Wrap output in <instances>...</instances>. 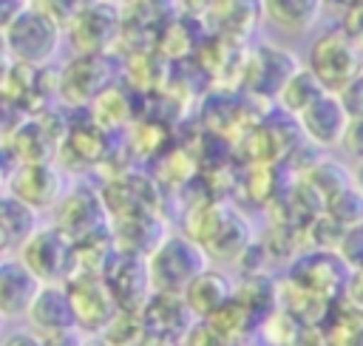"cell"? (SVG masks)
Returning <instances> with one entry per match:
<instances>
[{"label":"cell","instance_id":"cell-26","mask_svg":"<svg viewBox=\"0 0 363 346\" xmlns=\"http://www.w3.org/2000/svg\"><path fill=\"white\" fill-rule=\"evenodd\" d=\"M326 213L340 224V227H352L357 221H363V187H343L337 190L332 199H326Z\"/></svg>","mask_w":363,"mask_h":346},{"label":"cell","instance_id":"cell-17","mask_svg":"<svg viewBox=\"0 0 363 346\" xmlns=\"http://www.w3.org/2000/svg\"><path fill=\"white\" fill-rule=\"evenodd\" d=\"M139 312H142L145 329L150 335H162V337H173V340H182L187 335V329L199 320L190 312L184 295H176V292H153Z\"/></svg>","mask_w":363,"mask_h":346},{"label":"cell","instance_id":"cell-32","mask_svg":"<svg viewBox=\"0 0 363 346\" xmlns=\"http://www.w3.org/2000/svg\"><path fill=\"white\" fill-rule=\"evenodd\" d=\"M343 301H346L352 309L363 312V269H352V272H349L346 286H343Z\"/></svg>","mask_w":363,"mask_h":346},{"label":"cell","instance_id":"cell-2","mask_svg":"<svg viewBox=\"0 0 363 346\" xmlns=\"http://www.w3.org/2000/svg\"><path fill=\"white\" fill-rule=\"evenodd\" d=\"M3 34L14 62L45 68L60 54V45L65 40V23L51 14L43 3H28Z\"/></svg>","mask_w":363,"mask_h":346},{"label":"cell","instance_id":"cell-40","mask_svg":"<svg viewBox=\"0 0 363 346\" xmlns=\"http://www.w3.org/2000/svg\"><path fill=\"white\" fill-rule=\"evenodd\" d=\"M0 193H3V190H0Z\"/></svg>","mask_w":363,"mask_h":346},{"label":"cell","instance_id":"cell-33","mask_svg":"<svg viewBox=\"0 0 363 346\" xmlns=\"http://www.w3.org/2000/svg\"><path fill=\"white\" fill-rule=\"evenodd\" d=\"M28 3L26 0H0V31H6L26 9Z\"/></svg>","mask_w":363,"mask_h":346},{"label":"cell","instance_id":"cell-9","mask_svg":"<svg viewBox=\"0 0 363 346\" xmlns=\"http://www.w3.org/2000/svg\"><path fill=\"white\" fill-rule=\"evenodd\" d=\"M65 187L62 170L54 162H20L6 182V193L17 196L37 213H51Z\"/></svg>","mask_w":363,"mask_h":346},{"label":"cell","instance_id":"cell-21","mask_svg":"<svg viewBox=\"0 0 363 346\" xmlns=\"http://www.w3.org/2000/svg\"><path fill=\"white\" fill-rule=\"evenodd\" d=\"M258 3H261V14L286 34L309 31L323 11V0H258Z\"/></svg>","mask_w":363,"mask_h":346},{"label":"cell","instance_id":"cell-19","mask_svg":"<svg viewBox=\"0 0 363 346\" xmlns=\"http://www.w3.org/2000/svg\"><path fill=\"white\" fill-rule=\"evenodd\" d=\"M182 295H184V301H187V306L196 318H207L235 295V281L221 267L210 264L207 269H201L187 284V289Z\"/></svg>","mask_w":363,"mask_h":346},{"label":"cell","instance_id":"cell-1","mask_svg":"<svg viewBox=\"0 0 363 346\" xmlns=\"http://www.w3.org/2000/svg\"><path fill=\"white\" fill-rule=\"evenodd\" d=\"M184 233L196 238L216 264H238L252 247L250 221L230 204L201 201L184 213Z\"/></svg>","mask_w":363,"mask_h":346},{"label":"cell","instance_id":"cell-15","mask_svg":"<svg viewBox=\"0 0 363 346\" xmlns=\"http://www.w3.org/2000/svg\"><path fill=\"white\" fill-rule=\"evenodd\" d=\"M298 60L278 48V45H261L250 54L247 65H244V82L252 94H261V96H278L284 82L298 71Z\"/></svg>","mask_w":363,"mask_h":346},{"label":"cell","instance_id":"cell-36","mask_svg":"<svg viewBox=\"0 0 363 346\" xmlns=\"http://www.w3.org/2000/svg\"><path fill=\"white\" fill-rule=\"evenodd\" d=\"M85 346H108V343H105L99 335H88V337H85Z\"/></svg>","mask_w":363,"mask_h":346},{"label":"cell","instance_id":"cell-8","mask_svg":"<svg viewBox=\"0 0 363 346\" xmlns=\"http://www.w3.org/2000/svg\"><path fill=\"white\" fill-rule=\"evenodd\" d=\"M349 272H352V267L343 261V255L337 250L320 247V250H312V252H303L301 258H295L286 278L318 298L335 301L337 295H343Z\"/></svg>","mask_w":363,"mask_h":346},{"label":"cell","instance_id":"cell-6","mask_svg":"<svg viewBox=\"0 0 363 346\" xmlns=\"http://www.w3.org/2000/svg\"><path fill=\"white\" fill-rule=\"evenodd\" d=\"M108 85H113V71L108 65L105 51H77L57 74V94L74 108L91 105Z\"/></svg>","mask_w":363,"mask_h":346},{"label":"cell","instance_id":"cell-3","mask_svg":"<svg viewBox=\"0 0 363 346\" xmlns=\"http://www.w3.org/2000/svg\"><path fill=\"white\" fill-rule=\"evenodd\" d=\"M147 272H150V284L153 292H176L182 295L187 289V284L207 269L213 261L207 258L204 247L190 238L184 230L182 233H167L150 252H147Z\"/></svg>","mask_w":363,"mask_h":346},{"label":"cell","instance_id":"cell-4","mask_svg":"<svg viewBox=\"0 0 363 346\" xmlns=\"http://www.w3.org/2000/svg\"><path fill=\"white\" fill-rule=\"evenodd\" d=\"M48 221L60 233H65L74 244L82 241V238H91V235H99V233L111 230V213L105 207L102 190H96V187L85 184V182H77V184L65 187L60 201L51 207Z\"/></svg>","mask_w":363,"mask_h":346},{"label":"cell","instance_id":"cell-29","mask_svg":"<svg viewBox=\"0 0 363 346\" xmlns=\"http://www.w3.org/2000/svg\"><path fill=\"white\" fill-rule=\"evenodd\" d=\"M0 346H48L45 335L31 329L28 323H9L6 332L0 335Z\"/></svg>","mask_w":363,"mask_h":346},{"label":"cell","instance_id":"cell-11","mask_svg":"<svg viewBox=\"0 0 363 346\" xmlns=\"http://www.w3.org/2000/svg\"><path fill=\"white\" fill-rule=\"evenodd\" d=\"M65 289H68V298H71L77 329L85 332V335H99L113 320V315L119 312V303L113 301L111 289L96 275L68 278Z\"/></svg>","mask_w":363,"mask_h":346},{"label":"cell","instance_id":"cell-30","mask_svg":"<svg viewBox=\"0 0 363 346\" xmlns=\"http://www.w3.org/2000/svg\"><path fill=\"white\" fill-rule=\"evenodd\" d=\"M337 94H340V99H343L349 116H352V119H360V116H363V68H360V71L349 79V85H346L343 91H337Z\"/></svg>","mask_w":363,"mask_h":346},{"label":"cell","instance_id":"cell-13","mask_svg":"<svg viewBox=\"0 0 363 346\" xmlns=\"http://www.w3.org/2000/svg\"><path fill=\"white\" fill-rule=\"evenodd\" d=\"M298 125L303 130V136L320 147H335L343 142L346 136V128L352 122L340 94L335 91H323L309 108H303L298 116Z\"/></svg>","mask_w":363,"mask_h":346},{"label":"cell","instance_id":"cell-24","mask_svg":"<svg viewBox=\"0 0 363 346\" xmlns=\"http://www.w3.org/2000/svg\"><path fill=\"white\" fill-rule=\"evenodd\" d=\"M326 88L320 85V79L309 71V68H298L286 82H284V88H281V94L275 96L278 99V105L289 113V116H298L303 108H309L320 94H323Z\"/></svg>","mask_w":363,"mask_h":346},{"label":"cell","instance_id":"cell-7","mask_svg":"<svg viewBox=\"0 0 363 346\" xmlns=\"http://www.w3.org/2000/svg\"><path fill=\"white\" fill-rule=\"evenodd\" d=\"M17 255L31 267V272L43 284H65V278L71 272L74 241L48 221V224H40L26 238V244L17 250Z\"/></svg>","mask_w":363,"mask_h":346},{"label":"cell","instance_id":"cell-35","mask_svg":"<svg viewBox=\"0 0 363 346\" xmlns=\"http://www.w3.org/2000/svg\"><path fill=\"white\" fill-rule=\"evenodd\" d=\"M14 60H11V51H9V43H6V34L0 31V77L9 71V65H11Z\"/></svg>","mask_w":363,"mask_h":346},{"label":"cell","instance_id":"cell-18","mask_svg":"<svg viewBox=\"0 0 363 346\" xmlns=\"http://www.w3.org/2000/svg\"><path fill=\"white\" fill-rule=\"evenodd\" d=\"M23 323H28L31 329H37L43 335H57V332L77 329L65 284H43L40 292L34 295Z\"/></svg>","mask_w":363,"mask_h":346},{"label":"cell","instance_id":"cell-27","mask_svg":"<svg viewBox=\"0 0 363 346\" xmlns=\"http://www.w3.org/2000/svg\"><path fill=\"white\" fill-rule=\"evenodd\" d=\"M179 346H241V343L230 340V337L221 335L213 323H207L204 318H199V320L187 329V335L179 340Z\"/></svg>","mask_w":363,"mask_h":346},{"label":"cell","instance_id":"cell-12","mask_svg":"<svg viewBox=\"0 0 363 346\" xmlns=\"http://www.w3.org/2000/svg\"><path fill=\"white\" fill-rule=\"evenodd\" d=\"M119 31V17L116 9L108 6L105 0L88 3L82 11H77L65 23V37L74 45V51L91 54V51H108V45L116 40Z\"/></svg>","mask_w":363,"mask_h":346},{"label":"cell","instance_id":"cell-10","mask_svg":"<svg viewBox=\"0 0 363 346\" xmlns=\"http://www.w3.org/2000/svg\"><path fill=\"white\" fill-rule=\"evenodd\" d=\"M102 281L111 289L119 309H142L145 301L153 295V284H150L145 255L122 252L116 247H113V252H111V258L102 269Z\"/></svg>","mask_w":363,"mask_h":346},{"label":"cell","instance_id":"cell-22","mask_svg":"<svg viewBox=\"0 0 363 346\" xmlns=\"http://www.w3.org/2000/svg\"><path fill=\"white\" fill-rule=\"evenodd\" d=\"M235 298L258 318L264 320L267 315H272L281 306V286L261 269H247L238 281H235Z\"/></svg>","mask_w":363,"mask_h":346},{"label":"cell","instance_id":"cell-5","mask_svg":"<svg viewBox=\"0 0 363 346\" xmlns=\"http://www.w3.org/2000/svg\"><path fill=\"white\" fill-rule=\"evenodd\" d=\"M306 68L320 79L326 91H343L349 79L363 68L354 37L346 28H329L315 37L306 54Z\"/></svg>","mask_w":363,"mask_h":346},{"label":"cell","instance_id":"cell-28","mask_svg":"<svg viewBox=\"0 0 363 346\" xmlns=\"http://www.w3.org/2000/svg\"><path fill=\"white\" fill-rule=\"evenodd\" d=\"M337 252L343 255V261L352 269H363V221L343 230V235L337 241Z\"/></svg>","mask_w":363,"mask_h":346},{"label":"cell","instance_id":"cell-16","mask_svg":"<svg viewBox=\"0 0 363 346\" xmlns=\"http://www.w3.org/2000/svg\"><path fill=\"white\" fill-rule=\"evenodd\" d=\"M167 224L162 218L159 210H142V213H130L122 218H111V235H113V247L122 252H133V255H145L167 235Z\"/></svg>","mask_w":363,"mask_h":346},{"label":"cell","instance_id":"cell-38","mask_svg":"<svg viewBox=\"0 0 363 346\" xmlns=\"http://www.w3.org/2000/svg\"><path fill=\"white\" fill-rule=\"evenodd\" d=\"M6 326H9V323H6V320H3V315H0V335L6 332Z\"/></svg>","mask_w":363,"mask_h":346},{"label":"cell","instance_id":"cell-39","mask_svg":"<svg viewBox=\"0 0 363 346\" xmlns=\"http://www.w3.org/2000/svg\"><path fill=\"white\" fill-rule=\"evenodd\" d=\"M360 187H363V167H360Z\"/></svg>","mask_w":363,"mask_h":346},{"label":"cell","instance_id":"cell-20","mask_svg":"<svg viewBox=\"0 0 363 346\" xmlns=\"http://www.w3.org/2000/svg\"><path fill=\"white\" fill-rule=\"evenodd\" d=\"M40 216L34 207L20 201L11 193H0V258L17 255L26 238L40 227Z\"/></svg>","mask_w":363,"mask_h":346},{"label":"cell","instance_id":"cell-37","mask_svg":"<svg viewBox=\"0 0 363 346\" xmlns=\"http://www.w3.org/2000/svg\"><path fill=\"white\" fill-rule=\"evenodd\" d=\"M337 3L346 9H363V0H337Z\"/></svg>","mask_w":363,"mask_h":346},{"label":"cell","instance_id":"cell-31","mask_svg":"<svg viewBox=\"0 0 363 346\" xmlns=\"http://www.w3.org/2000/svg\"><path fill=\"white\" fill-rule=\"evenodd\" d=\"M340 147H343L349 156H354L357 162H363V116L349 122V128H346V136H343Z\"/></svg>","mask_w":363,"mask_h":346},{"label":"cell","instance_id":"cell-25","mask_svg":"<svg viewBox=\"0 0 363 346\" xmlns=\"http://www.w3.org/2000/svg\"><path fill=\"white\" fill-rule=\"evenodd\" d=\"M145 335H147V329H145L139 309H119L113 315V320L99 332V337L108 346H139Z\"/></svg>","mask_w":363,"mask_h":346},{"label":"cell","instance_id":"cell-34","mask_svg":"<svg viewBox=\"0 0 363 346\" xmlns=\"http://www.w3.org/2000/svg\"><path fill=\"white\" fill-rule=\"evenodd\" d=\"M85 332L79 329H68V332H57V335H45L48 346H85Z\"/></svg>","mask_w":363,"mask_h":346},{"label":"cell","instance_id":"cell-14","mask_svg":"<svg viewBox=\"0 0 363 346\" xmlns=\"http://www.w3.org/2000/svg\"><path fill=\"white\" fill-rule=\"evenodd\" d=\"M43 281L20 255L0 258V315L6 323H20L40 292Z\"/></svg>","mask_w":363,"mask_h":346},{"label":"cell","instance_id":"cell-23","mask_svg":"<svg viewBox=\"0 0 363 346\" xmlns=\"http://www.w3.org/2000/svg\"><path fill=\"white\" fill-rule=\"evenodd\" d=\"M204 320L213 323L221 335H227L230 340H235V343H241V346L247 343L250 335L258 332V323H261V320H258V318H255V315H252L235 295H233L224 306H218L213 315H207Z\"/></svg>","mask_w":363,"mask_h":346}]
</instances>
